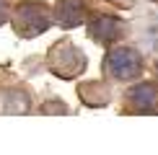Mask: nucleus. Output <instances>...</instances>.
<instances>
[{"label":"nucleus","mask_w":158,"mask_h":155,"mask_svg":"<svg viewBox=\"0 0 158 155\" xmlns=\"http://www.w3.org/2000/svg\"><path fill=\"white\" fill-rule=\"evenodd\" d=\"M52 23V13L44 3L36 0H21L16 5V16H13V26L21 36H36L44 34Z\"/></svg>","instance_id":"f257e3e1"},{"label":"nucleus","mask_w":158,"mask_h":155,"mask_svg":"<svg viewBox=\"0 0 158 155\" xmlns=\"http://www.w3.org/2000/svg\"><path fill=\"white\" fill-rule=\"evenodd\" d=\"M83 67H85V57H83V52L73 47V42H60V44H55L49 52V70L55 75H60V78H75V75H81L83 73Z\"/></svg>","instance_id":"f03ea898"},{"label":"nucleus","mask_w":158,"mask_h":155,"mask_svg":"<svg viewBox=\"0 0 158 155\" xmlns=\"http://www.w3.org/2000/svg\"><path fill=\"white\" fill-rule=\"evenodd\" d=\"M140 57H137L135 49H127V47H119V49H111L104 60V73L114 80H132V78L140 75Z\"/></svg>","instance_id":"7ed1b4c3"},{"label":"nucleus","mask_w":158,"mask_h":155,"mask_svg":"<svg viewBox=\"0 0 158 155\" xmlns=\"http://www.w3.org/2000/svg\"><path fill=\"white\" fill-rule=\"evenodd\" d=\"M88 31H91V36H94L98 44H114L117 39L124 34V23L119 18H114V16L101 13V16H96L94 21L88 23Z\"/></svg>","instance_id":"20e7f679"},{"label":"nucleus","mask_w":158,"mask_h":155,"mask_svg":"<svg viewBox=\"0 0 158 155\" xmlns=\"http://www.w3.org/2000/svg\"><path fill=\"white\" fill-rule=\"evenodd\" d=\"M127 103L135 111H156L158 109V88L153 83H140L127 90Z\"/></svg>","instance_id":"39448f33"},{"label":"nucleus","mask_w":158,"mask_h":155,"mask_svg":"<svg viewBox=\"0 0 158 155\" xmlns=\"http://www.w3.org/2000/svg\"><path fill=\"white\" fill-rule=\"evenodd\" d=\"M55 18H57L60 26H65V29H73V26L83 23V18H85V0H57Z\"/></svg>","instance_id":"423d86ee"},{"label":"nucleus","mask_w":158,"mask_h":155,"mask_svg":"<svg viewBox=\"0 0 158 155\" xmlns=\"http://www.w3.org/2000/svg\"><path fill=\"white\" fill-rule=\"evenodd\" d=\"M3 109L8 114H26V111H29V98H26L23 90H16V93L8 96V101L3 103Z\"/></svg>","instance_id":"0eeeda50"},{"label":"nucleus","mask_w":158,"mask_h":155,"mask_svg":"<svg viewBox=\"0 0 158 155\" xmlns=\"http://www.w3.org/2000/svg\"><path fill=\"white\" fill-rule=\"evenodd\" d=\"M49 111H57V114H68V106L65 103H60V101H47L42 106V114H49Z\"/></svg>","instance_id":"6e6552de"},{"label":"nucleus","mask_w":158,"mask_h":155,"mask_svg":"<svg viewBox=\"0 0 158 155\" xmlns=\"http://www.w3.org/2000/svg\"><path fill=\"white\" fill-rule=\"evenodd\" d=\"M5 18H8V3L0 0V23H5Z\"/></svg>","instance_id":"1a4fd4ad"},{"label":"nucleus","mask_w":158,"mask_h":155,"mask_svg":"<svg viewBox=\"0 0 158 155\" xmlns=\"http://www.w3.org/2000/svg\"><path fill=\"white\" fill-rule=\"evenodd\" d=\"M156 67H158V65H156Z\"/></svg>","instance_id":"9d476101"}]
</instances>
